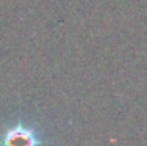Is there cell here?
<instances>
[{
	"label": "cell",
	"mask_w": 147,
	"mask_h": 146,
	"mask_svg": "<svg viewBox=\"0 0 147 146\" xmlns=\"http://www.w3.org/2000/svg\"><path fill=\"white\" fill-rule=\"evenodd\" d=\"M5 135H6L5 143L16 141L17 138H20L24 143H38V138L34 137V130L33 129H27V127H22V126L13 127V129H9Z\"/></svg>",
	"instance_id": "cell-1"
}]
</instances>
